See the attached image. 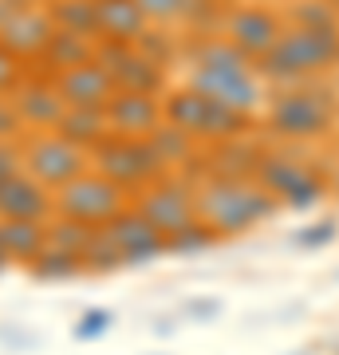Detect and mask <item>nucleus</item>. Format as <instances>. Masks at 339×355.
I'll list each match as a JSON object with an SVG mask.
<instances>
[{"instance_id": "obj_1", "label": "nucleus", "mask_w": 339, "mask_h": 355, "mask_svg": "<svg viewBox=\"0 0 339 355\" xmlns=\"http://www.w3.org/2000/svg\"><path fill=\"white\" fill-rule=\"evenodd\" d=\"M189 87L241 114H252L264 99V79L257 76V64L225 36H201L189 48Z\"/></svg>"}, {"instance_id": "obj_2", "label": "nucleus", "mask_w": 339, "mask_h": 355, "mask_svg": "<svg viewBox=\"0 0 339 355\" xmlns=\"http://www.w3.org/2000/svg\"><path fill=\"white\" fill-rule=\"evenodd\" d=\"M339 64V28H284V36L257 60V76L280 87H300Z\"/></svg>"}, {"instance_id": "obj_3", "label": "nucleus", "mask_w": 339, "mask_h": 355, "mask_svg": "<svg viewBox=\"0 0 339 355\" xmlns=\"http://www.w3.org/2000/svg\"><path fill=\"white\" fill-rule=\"evenodd\" d=\"M280 205L272 193H264L257 182H198V217L214 229L217 237H237L272 217Z\"/></svg>"}, {"instance_id": "obj_4", "label": "nucleus", "mask_w": 339, "mask_h": 355, "mask_svg": "<svg viewBox=\"0 0 339 355\" xmlns=\"http://www.w3.org/2000/svg\"><path fill=\"white\" fill-rule=\"evenodd\" d=\"M162 114L166 123L177 130H186L189 139L198 142H229V139H241V135H249V114L233 111L225 103L209 99V95H201L186 83V87H174L166 91L162 99Z\"/></svg>"}, {"instance_id": "obj_5", "label": "nucleus", "mask_w": 339, "mask_h": 355, "mask_svg": "<svg viewBox=\"0 0 339 355\" xmlns=\"http://www.w3.org/2000/svg\"><path fill=\"white\" fill-rule=\"evenodd\" d=\"M331 114H336V103L324 87H284L272 95L268 103V114L264 123L277 139H288V142H312L320 135H327L331 127Z\"/></svg>"}, {"instance_id": "obj_6", "label": "nucleus", "mask_w": 339, "mask_h": 355, "mask_svg": "<svg viewBox=\"0 0 339 355\" xmlns=\"http://www.w3.org/2000/svg\"><path fill=\"white\" fill-rule=\"evenodd\" d=\"M91 170L103 174L107 182H114V186L126 190L130 198L166 174V166L158 162V154L150 150V142L146 139H123V135H107V139L91 150Z\"/></svg>"}, {"instance_id": "obj_7", "label": "nucleus", "mask_w": 339, "mask_h": 355, "mask_svg": "<svg viewBox=\"0 0 339 355\" xmlns=\"http://www.w3.org/2000/svg\"><path fill=\"white\" fill-rule=\"evenodd\" d=\"M126 205H130V193L119 190L114 182H107L95 170L79 174L76 182H67L63 190H55V214L71 217V221H79L87 229H103L107 221H114L123 214Z\"/></svg>"}, {"instance_id": "obj_8", "label": "nucleus", "mask_w": 339, "mask_h": 355, "mask_svg": "<svg viewBox=\"0 0 339 355\" xmlns=\"http://www.w3.org/2000/svg\"><path fill=\"white\" fill-rule=\"evenodd\" d=\"M134 209L150 221L162 237H174L186 225L198 221V182H189L182 174H162L150 182L146 190L134 193Z\"/></svg>"}, {"instance_id": "obj_9", "label": "nucleus", "mask_w": 339, "mask_h": 355, "mask_svg": "<svg viewBox=\"0 0 339 355\" xmlns=\"http://www.w3.org/2000/svg\"><path fill=\"white\" fill-rule=\"evenodd\" d=\"M20 154H24V174H32L40 186H48L51 193L63 190L67 182H76L79 174L91 170V154L71 146L67 139H60L55 130L28 135V139L20 142Z\"/></svg>"}, {"instance_id": "obj_10", "label": "nucleus", "mask_w": 339, "mask_h": 355, "mask_svg": "<svg viewBox=\"0 0 339 355\" xmlns=\"http://www.w3.org/2000/svg\"><path fill=\"white\" fill-rule=\"evenodd\" d=\"M257 186L264 193H272L277 205H288V209H312L320 198H324V182L315 170L292 158V154L280 150H264V162L257 170Z\"/></svg>"}, {"instance_id": "obj_11", "label": "nucleus", "mask_w": 339, "mask_h": 355, "mask_svg": "<svg viewBox=\"0 0 339 355\" xmlns=\"http://www.w3.org/2000/svg\"><path fill=\"white\" fill-rule=\"evenodd\" d=\"M95 64L114 79V91H139V95H158L166 99V67L146 60L134 44H114L99 40L95 44Z\"/></svg>"}, {"instance_id": "obj_12", "label": "nucleus", "mask_w": 339, "mask_h": 355, "mask_svg": "<svg viewBox=\"0 0 339 355\" xmlns=\"http://www.w3.org/2000/svg\"><path fill=\"white\" fill-rule=\"evenodd\" d=\"M280 36H284L280 16L272 12V8H264V4H237V8L225 12V40L237 51H245L252 64H257Z\"/></svg>"}, {"instance_id": "obj_13", "label": "nucleus", "mask_w": 339, "mask_h": 355, "mask_svg": "<svg viewBox=\"0 0 339 355\" xmlns=\"http://www.w3.org/2000/svg\"><path fill=\"white\" fill-rule=\"evenodd\" d=\"M20 114V127L28 135H44V130H55L60 127L63 111H67V103L60 99V87H55V79L51 76H36V79H20V87L8 95Z\"/></svg>"}, {"instance_id": "obj_14", "label": "nucleus", "mask_w": 339, "mask_h": 355, "mask_svg": "<svg viewBox=\"0 0 339 355\" xmlns=\"http://www.w3.org/2000/svg\"><path fill=\"white\" fill-rule=\"evenodd\" d=\"M103 233H107V237H111V245L119 249L123 265H146V261L166 257V237L139 214V209H134V205H126L114 221H107V225H103Z\"/></svg>"}, {"instance_id": "obj_15", "label": "nucleus", "mask_w": 339, "mask_h": 355, "mask_svg": "<svg viewBox=\"0 0 339 355\" xmlns=\"http://www.w3.org/2000/svg\"><path fill=\"white\" fill-rule=\"evenodd\" d=\"M55 217V193L48 186H40L32 174L8 178L0 186V221H36V225H48Z\"/></svg>"}, {"instance_id": "obj_16", "label": "nucleus", "mask_w": 339, "mask_h": 355, "mask_svg": "<svg viewBox=\"0 0 339 355\" xmlns=\"http://www.w3.org/2000/svg\"><path fill=\"white\" fill-rule=\"evenodd\" d=\"M107 123H111V135L150 139L166 123L162 99L158 95H139V91H114V99L107 103Z\"/></svg>"}, {"instance_id": "obj_17", "label": "nucleus", "mask_w": 339, "mask_h": 355, "mask_svg": "<svg viewBox=\"0 0 339 355\" xmlns=\"http://www.w3.org/2000/svg\"><path fill=\"white\" fill-rule=\"evenodd\" d=\"M51 32H55V24H51L48 8L32 4V8H24L20 16H12L8 24L0 28V48L12 51L20 64H28V60H40V51L48 48Z\"/></svg>"}, {"instance_id": "obj_18", "label": "nucleus", "mask_w": 339, "mask_h": 355, "mask_svg": "<svg viewBox=\"0 0 339 355\" xmlns=\"http://www.w3.org/2000/svg\"><path fill=\"white\" fill-rule=\"evenodd\" d=\"M201 162H205V178L201 182H209V178H221V182H257L264 150L257 142H245V135H241V139L217 142L209 154H201Z\"/></svg>"}, {"instance_id": "obj_19", "label": "nucleus", "mask_w": 339, "mask_h": 355, "mask_svg": "<svg viewBox=\"0 0 339 355\" xmlns=\"http://www.w3.org/2000/svg\"><path fill=\"white\" fill-rule=\"evenodd\" d=\"M55 87H60V99L67 107H91V111H107V103L114 99V79L103 71L95 60L83 67H71L55 76Z\"/></svg>"}, {"instance_id": "obj_20", "label": "nucleus", "mask_w": 339, "mask_h": 355, "mask_svg": "<svg viewBox=\"0 0 339 355\" xmlns=\"http://www.w3.org/2000/svg\"><path fill=\"white\" fill-rule=\"evenodd\" d=\"M146 28L150 20L139 8V0H99V40L139 44Z\"/></svg>"}, {"instance_id": "obj_21", "label": "nucleus", "mask_w": 339, "mask_h": 355, "mask_svg": "<svg viewBox=\"0 0 339 355\" xmlns=\"http://www.w3.org/2000/svg\"><path fill=\"white\" fill-rule=\"evenodd\" d=\"M95 60V40H83V36H71V32H51L48 40V48L40 51V60L36 64L48 71L51 79L63 76V71H71V67H83Z\"/></svg>"}, {"instance_id": "obj_22", "label": "nucleus", "mask_w": 339, "mask_h": 355, "mask_svg": "<svg viewBox=\"0 0 339 355\" xmlns=\"http://www.w3.org/2000/svg\"><path fill=\"white\" fill-rule=\"evenodd\" d=\"M60 139H67L71 146L79 150H95L107 135H111V123H107V111H91V107H67L60 119V127H55Z\"/></svg>"}, {"instance_id": "obj_23", "label": "nucleus", "mask_w": 339, "mask_h": 355, "mask_svg": "<svg viewBox=\"0 0 339 355\" xmlns=\"http://www.w3.org/2000/svg\"><path fill=\"white\" fill-rule=\"evenodd\" d=\"M44 8L60 32L99 44V0H44Z\"/></svg>"}, {"instance_id": "obj_24", "label": "nucleus", "mask_w": 339, "mask_h": 355, "mask_svg": "<svg viewBox=\"0 0 339 355\" xmlns=\"http://www.w3.org/2000/svg\"><path fill=\"white\" fill-rule=\"evenodd\" d=\"M0 249L16 265H32L48 249V229L36 221H0Z\"/></svg>"}, {"instance_id": "obj_25", "label": "nucleus", "mask_w": 339, "mask_h": 355, "mask_svg": "<svg viewBox=\"0 0 339 355\" xmlns=\"http://www.w3.org/2000/svg\"><path fill=\"white\" fill-rule=\"evenodd\" d=\"M150 150L158 154V162L166 166V174L170 170H177V166H193L198 162V139H189L186 130H177V127H170V123H162V127L154 130L150 139Z\"/></svg>"}, {"instance_id": "obj_26", "label": "nucleus", "mask_w": 339, "mask_h": 355, "mask_svg": "<svg viewBox=\"0 0 339 355\" xmlns=\"http://www.w3.org/2000/svg\"><path fill=\"white\" fill-rule=\"evenodd\" d=\"M28 272L36 280H76V277H83L87 268H83V257H76V253H63V249H44V253L28 265Z\"/></svg>"}, {"instance_id": "obj_27", "label": "nucleus", "mask_w": 339, "mask_h": 355, "mask_svg": "<svg viewBox=\"0 0 339 355\" xmlns=\"http://www.w3.org/2000/svg\"><path fill=\"white\" fill-rule=\"evenodd\" d=\"M44 229H48V249H63V253H76V257L87 253L91 237H95V229L79 225V221H71V217H60V214L51 217Z\"/></svg>"}, {"instance_id": "obj_28", "label": "nucleus", "mask_w": 339, "mask_h": 355, "mask_svg": "<svg viewBox=\"0 0 339 355\" xmlns=\"http://www.w3.org/2000/svg\"><path fill=\"white\" fill-rule=\"evenodd\" d=\"M217 241H221V237H217L214 229L198 217V221H193V225H186L182 233L166 237V253H174V257H198V253H209Z\"/></svg>"}, {"instance_id": "obj_29", "label": "nucleus", "mask_w": 339, "mask_h": 355, "mask_svg": "<svg viewBox=\"0 0 339 355\" xmlns=\"http://www.w3.org/2000/svg\"><path fill=\"white\" fill-rule=\"evenodd\" d=\"M292 28H339V8L331 0H296Z\"/></svg>"}, {"instance_id": "obj_30", "label": "nucleus", "mask_w": 339, "mask_h": 355, "mask_svg": "<svg viewBox=\"0 0 339 355\" xmlns=\"http://www.w3.org/2000/svg\"><path fill=\"white\" fill-rule=\"evenodd\" d=\"M83 268L87 272H114V268H123V257H119V249L111 245V237L103 229H95V237H91L87 253H83Z\"/></svg>"}, {"instance_id": "obj_31", "label": "nucleus", "mask_w": 339, "mask_h": 355, "mask_svg": "<svg viewBox=\"0 0 339 355\" xmlns=\"http://www.w3.org/2000/svg\"><path fill=\"white\" fill-rule=\"evenodd\" d=\"M134 48H139L146 60H154V64H162V67H170V60H174V40H170V32H166L162 24H150V28H146Z\"/></svg>"}, {"instance_id": "obj_32", "label": "nucleus", "mask_w": 339, "mask_h": 355, "mask_svg": "<svg viewBox=\"0 0 339 355\" xmlns=\"http://www.w3.org/2000/svg\"><path fill=\"white\" fill-rule=\"evenodd\" d=\"M186 4L189 0H139V8L146 12L150 24H174V20H182Z\"/></svg>"}, {"instance_id": "obj_33", "label": "nucleus", "mask_w": 339, "mask_h": 355, "mask_svg": "<svg viewBox=\"0 0 339 355\" xmlns=\"http://www.w3.org/2000/svg\"><path fill=\"white\" fill-rule=\"evenodd\" d=\"M107 328H111V312H107V308H87V312L76 320L71 336H76V340H95V336H103Z\"/></svg>"}, {"instance_id": "obj_34", "label": "nucleus", "mask_w": 339, "mask_h": 355, "mask_svg": "<svg viewBox=\"0 0 339 355\" xmlns=\"http://www.w3.org/2000/svg\"><path fill=\"white\" fill-rule=\"evenodd\" d=\"M336 241V225L331 221H324V225H308L296 233V249H304V253H312V249H324V245Z\"/></svg>"}, {"instance_id": "obj_35", "label": "nucleus", "mask_w": 339, "mask_h": 355, "mask_svg": "<svg viewBox=\"0 0 339 355\" xmlns=\"http://www.w3.org/2000/svg\"><path fill=\"white\" fill-rule=\"evenodd\" d=\"M20 79H24V64L16 60L12 51L0 48V95H12L20 87Z\"/></svg>"}, {"instance_id": "obj_36", "label": "nucleus", "mask_w": 339, "mask_h": 355, "mask_svg": "<svg viewBox=\"0 0 339 355\" xmlns=\"http://www.w3.org/2000/svg\"><path fill=\"white\" fill-rule=\"evenodd\" d=\"M20 135H24V127H20V114H16L12 99L0 95V142H16Z\"/></svg>"}, {"instance_id": "obj_37", "label": "nucleus", "mask_w": 339, "mask_h": 355, "mask_svg": "<svg viewBox=\"0 0 339 355\" xmlns=\"http://www.w3.org/2000/svg\"><path fill=\"white\" fill-rule=\"evenodd\" d=\"M24 170V154H20V142H0V186L16 178Z\"/></svg>"}, {"instance_id": "obj_38", "label": "nucleus", "mask_w": 339, "mask_h": 355, "mask_svg": "<svg viewBox=\"0 0 339 355\" xmlns=\"http://www.w3.org/2000/svg\"><path fill=\"white\" fill-rule=\"evenodd\" d=\"M221 308H225V304H221L217 296H193V300L186 304V316H193V320H214Z\"/></svg>"}, {"instance_id": "obj_39", "label": "nucleus", "mask_w": 339, "mask_h": 355, "mask_svg": "<svg viewBox=\"0 0 339 355\" xmlns=\"http://www.w3.org/2000/svg\"><path fill=\"white\" fill-rule=\"evenodd\" d=\"M32 4H36V0H0V28L8 24L12 16H20L24 8H32Z\"/></svg>"}, {"instance_id": "obj_40", "label": "nucleus", "mask_w": 339, "mask_h": 355, "mask_svg": "<svg viewBox=\"0 0 339 355\" xmlns=\"http://www.w3.org/2000/svg\"><path fill=\"white\" fill-rule=\"evenodd\" d=\"M12 265V261H8V257H4V249H0V272H4V268Z\"/></svg>"}, {"instance_id": "obj_41", "label": "nucleus", "mask_w": 339, "mask_h": 355, "mask_svg": "<svg viewBox=\"0 0 339 355\" xmlns=\"http://www.w3.org/2000/svg\"><path fill=\"white\" fill-rule=\"evenodd\" d=\"M331 4H336V8H339V0H331Z\"/></svg>"}]
</instances>
